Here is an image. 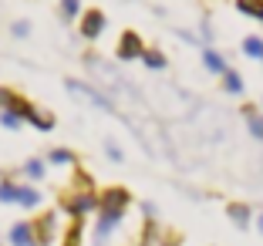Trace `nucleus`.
I'll return each mask as SVG.
<instances>
[{"mask_svg":"<svg viewBox=\"0 0 263 246\" xmlns=\"http://www.w3.org/2000/svg\"><path fill=\"white\" fill-rule=\"evenodd\" d=\"M68 91L74 94V98H85L88 105H95V108H105V111H115V101H111L108 94H101V91H95V88L81 85V81H68Z\"/></svg>","mask_w":263,"mask_h":246,"instance_id":"7","label":"nucleus"},{"mask_svg":"<svg viewBox=\"0 0 263 246\" xmlns=\"http://www.w3.org/2000/svg\"><path fill=\"white\" fill-rule=\"evenodd\" d=\"M236 10L253 21H263V0H236Z\"/></svg>","mask_w":263,"mask_h":246,"instance_id":"18","label":"nucleus"},{"mask_svg":"<svg viewBox=\"0 0 263 246\" xmlns=\"http://www.w3.org/2000/svg\"><path fill=\"white\" fill-rule=\"evenodd\" d=\"M118 61H142V54H145V41H142V34L135 31H125L122 37H118Z\"/></svg>","mask_w":263,"mask_h":246,"instance_id":"5","label":"nucleus"},{"mask_svg":"<svg viewBox=\"0 0 263 246\" xmlns=\"http://www.w3.org/2000/svg\"><path fill=\"white\" fill-rule=\"evenodd\" d=\"M142 64H145L148 71H162V68H165V54L159 51V47H145V54H142Z\"/></svg>","mask_w":263,"mask_h":246,"instance_id":"17","label":"nucleus"},{"mask_svg":"<svg viewBox=\"0 0 263 246\" xmlns=\"http://www.w3.org/2000/svg\"><path fill=\"white\" fill-rule=\"evenodd\" d=\"M81 239H85V216H78V219L68 223V230L61 236V246H81Z\"/></svg>","mask_w":263,"mask_h":246,"instance_id":"13","label":"nucleus"},{"mask_svg":"<svg viewBox=\"0 0 263 246\" xmlns=\"http://www.w3.org/2000/svg\"><path fill=\"white\" fill-rule=\"evenodd\" d=\"M223 91L226 94H243V78H240V71H226V74H223Z\"/></svg>","mask_w":263,"mask_h":246,"instance_id":"19","label":"nucleus"},{"mask_svg":"<svg viewBox=\"0 0 263 246\" xmlns=\"http://www.w3.org/2000/svg\"><path fill=\"white\" fill-rule=\"evenodd\" d=\"M260 105H263V101H260Z\"/></svg>","mask_w":263,"mask_h":246,"instance_id":"31","label":"nucleus"},{"mask_svg":"<svg viewBox=\"0 0 263 246\" xmlns=\"http://www.w3.org/2000/svg\"><path fill=\"white\" fill-rule=\"evenodd\" d=\"M202 64H206V71H213V74H219V78L230 71V68H226V61H223V54L213 51V47H206V51H202Z\"/></svg>","mask_w":263,"mask_h":246,"instance_id":"16","label":"nucleus"},{"mask_svg":"<svg viewBox=\"0 0 263 246\" xmlns=\"http://www.w3.org/2000/svg\"><path fill=\"white\" fill-rule=\"evenodd\" d=\"M118 216H105V213H98V223H95V239H98V246H105L108 243V236L118 230Z\"/></svg>","mask_w":263,"mask_h":246,"instance_id":"11","label":"nucleus"},{"mask_svg":"<svg viewBox=\"0 0 263 246\" xmlns=\"http://www.w3.org/2000/svg\"><path fill=\"white\" fill-rule=\"evenodd\" d=\"M10 31H14V37H27V34H31V24H27V21H17Z\"/></svg>","mask_w":263,"mask_h":246,"instance_id":"27","label":"nucleus"},{"mask_svg":"<svg viewBox=\"0 0 263 246\" xmlns=\"http://www.w3.org/2000/svg\"><path fill=\"white\" fill-rule=\"evenodd\" d=\"M105 10H98V7H91V10H85L81 14V21H78V31H81V37L85 41H98L101 34H105Z\"/></svg>","mask_w":263,"mask_h":246,"instance_id":"6","label":"nucleus"},{"mask_svg":"<svg viewBox=\"0 0 263 246\" xmlns=\"http://www.w3.org/2000/svg\"><path fill=\"white\" fill-rule=\"evenodd\" d=\"M260 61H263V58H260Z\"/></svg>","mask_w":263,"mask_h":246,"instance_id":"30","label":"nucleus"},{"mask_svg":"<svg viewBox=\"0 0 263 246\" xmlns=\"http://www.w3.org/2000/svg\"><path fill=\"white\" fill-rule=\"evenodd\" d=\"M78 10H81V0H61V17L64 21H74Z\"/></svg>","mask_w":263,"mask_h":246,"instance_id":"25","label":"nucleus"},{"mask_svg":"<svg viewBox=\"0 0 263 246\" xmlns=\"http://www.w3.org/2000/svg\"><path fill=\"white\" fill-rule=\"evenodd\" d=\"M0 125H4V128H10V131H21L24 128V118H17L14 111H0Z\"/></svg>","mask_w":263,"mask_h":246,"instance_id":"24","label":"nucleus"},{"mask_svg":"<svg viewBox=\"0 0 263 246\" xmlns=\"http://www.w3.org/2000/svg\"><path fill=\"white\" fill-rule=\"evenodd\" d=\"M256 230L263 233V213H256Z\"/></svg>","mask_w":263,"mask_h":246,"instance_id":"28","label":"nucleus"},{"mask_svg":"<svg viewBox=\"0 0 263 246\" xmlns=\"http://www.w3.org/2000/svg\"><path fill=\"white\" fill-rule=\"evenodd\" d=\"M27 122H31V125H34V128H37V131H54L58 118L51 115V111H44V108H41V105H34V111H31V118H27Z\"/></svg>","mask_w":263,"mask_h":246,"instance_id":"15","label":"nucleus"},{"mask_svg":"<svg viewBox=\"0 0 263 246\" xmlns=\"http://www.w3.org/2000/svg\"><path fill=\"white\" fill-rule=\"evenodd\" d=\"M105 152H108L111 162H125V152H122V145H118L115 139H105Z\"/></svg>","mask_w":263,"mask_h":246,"instance_id":"26","label":"nucleus"},{"mask_svg":"<svg viewBox=\"0 0 263 246\" xmlns=\"http://www.w3.org/2000/svg\"><path fill=\"white\" fill-rule=\"evenodd\" d=\"M10 246H37L34 230H31V219H21V223L10 226Z\"/></svg>","mask_w":263,"mask_h":246,"instance_id":"9","label":"nucleus"},{"mask_svg":"<svg viewBox=\"0 0 263 246\" xmlns=\"http://www.w3.org/2000/svg\"><path fill=\"white\" fill-rule=\"evenodd\" d=\"M226 216H230V223L240 226V230H247V226L253 223V209H250L247 202H226Z\"/></svg>","mask_w":263,"mask_h":246,"instance_id":"10","label":"nucleus"},{"mask_svg":"<svg viewBox=\"0 0 263 246\" xmlns=\"http://www.w3.org/2000/svg\"><path fill=\"white\" fill-rule=\"evenodd\" d=\"M128 206H132V193L125 189V185H105V189L98 193V213H105V216L125 219Z\"/></svg>","mask_w":263,"mask_h":246,"instance_id":"2","label":"nucleus"},{"mask_svg":"<svg viewBox=\"0 0 263 246\" xmlns=\"http://www.w3.org/2000/svg\"><path fill=\"white\" fill-rule=\"evenodd\" d=\"M41 202H44L41 189H34V185H27V182L17 185V206H24V209H37Z\"/></svg>","mask_w":263,"mask_h":246,"instance_id":"12","label":"nucleus"},{"mask_svg":"<svg viewBox=\"0 0 263 246\" xmlns=\"http://www.w3.org/2000/svg\"><path fill=\"white\" fill-rule=\"evenodd\" d=\"M31 230H34L37 246L58 243V213H37V216L31 219Z\"/></svg>","mask_w":263,"mask_h":246,"instance_id":"4","label":"nucleus"},{"mask_svg":"<svg viewBox=\"0 0 263 246\" xmlns=\"http://www.w3.org/2000/svg\"><path fill=\"white\" fill-rule=\"evenodd\" d=\"M240 115H243V122H247L250 135L263 142V108L253 105V101H243V105H240Z\"/></svg>","mask_w":263,"mask_h":246,"instance_id":"8","label":"nucleus"},{"mask_svg":"<svg viewBox=\"0 0 263 246\" xmlns=\"http://www.w3.org/2000/svg\"><path fill=\"white\" fill-rule=\"evenodd\" d=\"M0 179H4V172H0Z\"/></svg>","mask_w":263,"mask_h":246,"instance_id":"29","label":"nucleus"},{"mask_svg":"<svg viewBox=\"0 0 263 246\" xmlns=\"http://www.w3.org/2000/svg\"><path fill=\"white\" fill-rule=\"evenodd\" d=\"M47 159H51V165H74L78 155L71 152V148H51V152H47Z\"/></svg>","mask_w":263,"mask_h":246,"instance_id":"20","label":"nucleus"},{"mask_svg":"<svg viewBox=\"0 0 263 246\" xmlns=\"http://www.w3.org/2000/svg\"><path fill=\"white\" fill-rule=\"evenodd\" d=\"M17 98H21V94H17L14 88H4V85H0V111H10Z\"/></svg>","mask_w":263,"mask_h":246,"instance_id":"23","label":"nucleus"},{"mask_svg":"<svg viewBox=\"0 0 263 246\" xmlns=\"http://www.w3.org/2000/svg\"><path fill=\"white\" fill-rule=\"evenodd\" d=\"M139 246H182V236L176 230H165L159 219H145L139 233Z\"/></svg>","mask_w":263,"mask_h":246,"instance_id":"3","label":"nucleus"},{"mask_svg":"<svg viewBox=\"0 0 263 246\" xmlns=\"http://www.w3.org/2000/svg\"><path fill=\"white\" fill-rule=\"evenodd\" d=\"M58 209H61L68 219H78V216H88L98 209V185L88 176L85 169L74 165V176H71V185L58 196Z\"/></svg>","mask_w":263,"mask_h":246,"instance_id":"1","label":"nucleus"},{"mask_svg":"<svg viewBox=\"0 0 263 246\" xmlns=\"http://www.w3.org/2000/svg\"><path fill=\"white\" fill-rule=\"evenodd\" d=\"M17 172H21L27 182H41V179H44V172H47V165H44V159H24V165Z\"/></svg>","mask_w":263,"mask_h":246,"instance_id":"14","label":"nucleus"},{"mask_svg":"<svg viewBox=\"0 0 263 246\" xmlns=\"http://www.w3.org/2000/svg\"><path fill=\"white\" fill-rule=\"evenodd\" d=\"M243 54H247V58H263V37H247L243 41Z\"/></svg>","mask_w":263,"mask_h":246,"instance_id":"22","label":"nucleus"},{"mask_svg":"<svg viewBox=\"0 0 263 246\" xmlns=\"http://www.w3.org/2000/svg\"><path fill=\"white\" fill-rule=\"evenodd\" d=\"M17 185L21 182H14L10 176L0 179V202H17Z\"/></svg>","mask_w":263,"mask_h":246,"instance_id":"21","label":"nucleus"}]
</instances>
